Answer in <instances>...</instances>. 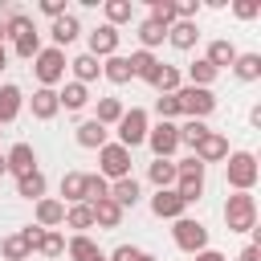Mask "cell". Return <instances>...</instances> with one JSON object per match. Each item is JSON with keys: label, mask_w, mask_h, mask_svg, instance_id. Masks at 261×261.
<instances>
[{"label": "cell", "mask_w": 261, "mask_h": 261, "mask_svg": "<svg viewBox=\"0 0 261 261\" xmlns=\"http://www.w3.org/2000/svg\"><path fill=\"white\" fill-rule=\"evenodd\" d=\"M257 175H261V167H257L253 151H228V159H224V184L232 192H253Z\"/></svg>", "instance_id": "3"}, {"label": "cell", "mask_w": 261, "mask_h": 261, "mask_svg": "<svg viewBox=\"0 0 261 261\" xmlns=\"http://www.w3.org/2000/svg\"><path fill=\"white\" fill-rule=\"evenodd\" d=\"M90 208H94V228H118V224H122V216H126L110 196H106V200H98V204H90Z\"/></svg>", "instance_id": "30"}, {"label": "cell", "mask_w": 261, "mask_h": 261, "mask_svg": "<svg viewBox=\"0 0 261 261\" xmlns=\"http://www.w3.org/2000/svg\"><path fill=\"white\" fill-rule=\"evenodd\" d=\"M220 212H224L228 232H253L257 228V200H253V192H232Z\"/></svg>", "instance_id": "5"}, {"label": "cell", "mask_w": 261, "mask_h": 261, "mask_svg": "<svg viewBox=\"0 0 261 261\" xmlns=\"http://www.w3.org/2000/svg\"><path fill=\"white\" fill-rule=\"evenodd\" d=\"M102 261H106V257H102Z\"/></svg>", "instance_id": "57"}, {"label": "cell", "mask_w": 261, "mask_h": 261, "mask_svg": "<svg viewBox=\"0 0 261 261\" xmlns=\"http://www.w3.org/2000/svg\"><path fill=\"white\" fill-rule=\"evenodd\" d=\"M135 37H139V49L155 53V45H163V41H167V29H163V24H155V20H139Z\"/></svg>", "instance_id": "34"}, {"label": "cell", "mask_w": 261, "mask_h": 261, "mask_svg": "<svg viewBox=\"0 0 261 261\" xmlns=\"http://www.w3.org/2000/svg\"><path fill=\"white\" fill-rule=\"evenodd\" d=\"M147 179L155 184V192L175 188V159H151L147 163Z\"/></svg>", "instance_id": "28"}, {"label": "cell", "mask_w": 261, "mask_h": 261, "mask_svg": "<svg viewBox=\"0 0 261 261\" xmlns=\"http://www.w3.org/2000/svg\"><path fill=\"white\" fill-rule=\"evenodd\" d=\"M175 130H179V147H192V151H196V143H200L212 126L200 122V118H184V122H175Z\"/></svg>", "instance_id": "38"}, {"label": "cell", "mask_w": 261, "mask_h": 261, "mask_svg": "<svg viewBox=\"0 0 261 261\" xmlns=\"http://www.w3.org/2000/svg\"><path fill=\"white\" fill-rule=\"evenodd\" d=\"M204 188H208V167H204L196 155L179 159V163H175V196H179L184 204H200V200H204Z\"/></svg>", "instance_id": "2"}, {"label": "cell", "mask_w": 261, "mask_h": 261, "mask_svg": "<svg viewBox=\"0 0 261 261\" xmlns=\"http://www.w3.org/2000/svg\"><path fill=\"white\" fill-rule=\"evenodd\" d=\"M37 253L41 257H65V237H61V228H45V237H41V245H37Z\"/></svg>", "instance_id": "41"}, {"label": "cell", "mask_w": 261, "mask_h": 261, "mask_svg": "<svg viewBox=\"0 0 261 261\" xmlns=\"http://www.w3.org/2000/svg\"><path fill=\"white\" fill-rule=\"evenodd\" d=\"M57 106L69 110V114H82V110L90 106V86H82V82H61V90H57Z\"/></svg>", "instance_id": "18"}, {"label": "cell", "mask_w": 261, "mask_h": 261, "mask_svg": "<svg viewBox=\"0 0 261 261\" xmlns=\"http://www.w3.org/2000/svg\"><path fill=\"white\" fill-rule=\"evenodd\" d=\"M0 41H4V20H0Z\"/></svg>", "instance_id": "55"}, {"label": "cell", "mask_w": 261, "mask_h": 261, "mask_svg": "<svg viewBox=\"0 0 261 261\" xmlns=\"http://www.w3.org/2000/svg\"><path fill=\"white\" fill-rule=\"evenodd\" d=\"M228 8H232L237 20H257V16H261V4H257V0H232Z\"/></svg>", "instance_id": "45"}, {"label": "cell", "mask_w": 261, "mask_h": 261, "mask_svg": "<svg viewBox=\"0 0 261 261\" xmlns=\"http://www.w3.org/2000/svg\"><path fill=\"white\" fill-rule=\"evenodd\" d=\"M122 110H126L122 98H98V102H94V122H102V126L110 130V126H118Z\"/></svg>", "instance_id": "31"}, {"label": "cell", "mask_w": 261, "mask_h": 261, "mask_svg": "<svg viewBox=\"0 0 261 261\" xmlns=\"http://www.w3.org/2000/svg\"><path fill=\"white\" fill-rule=\"evenodd\" d=\"M237 261H261V245H245V249L237 253Z\"/></svg>", "instance_id": "49"}, {"label": "cell", "mask_w": 261, "mask_h": 261, "mask_svg": "<svg viewBox=\"0 0 261 261\" xmlns=\"http://www.w3.org/2000/svg\"><path fill=\"white\" fill-rule=\"evenodd\" d=\"M196 41H200V24H196V20H175V24L167 29V45L179 49V53H192Z\"/></svg>", "instance_id": "20"}, {"label": "cell", "mask_w": 261, "mask_h": 261, "mask_svg": "<svg viewBox=\"0 0 261 261\" xmlns=\"http://www.w3.org/2000/svg\"><path fill=\"white\" fill-rule=\"evenodd\" d=\"M155 114H159V122H175V118H179L175 94H159V98H155Z\"/></svg>", "instance_id": "44"}, {"label": "cell", "mask_w": 261, "mask_h": 261, "mask_svg": "<svg viewBox=\"0 0 261 261\" xmlns=\"http://www.w3.org/2000/svg\"><path fill=\"white\" fill-rule=\"evenodd\" d=\"M98 175L110 179V184H114V179H126V175H130V151L110 139V143L98 151Z\"/></svg>", "instance_id": "9"}, {"label": "cell", "mask_w": 261, "mask_h": 261, "mask_svg": "<svg viewBox=\"0 0 261 261\" xmlns=\"http://www.w3.org/2000/svg\"><path fill=\"white\" fill-rule=\"evenodd\" d=\"M41 12H45L49 20H57V16H65L69 8H65V0H41Z\"/></svg>", "instance_id": "48"}, {"label": "cell", "mask_w": 261, "mask_h": 261, "mask_svg": "<svg viewBox=\"0 0 261 261\" xmlns=\"http://www.w3.org/2000/svg\"><path fill=\"white\" fill-rule=\"evenodd\" d=\"M8 65V49H4V41H0V69Z\"/></svg>", "instance_id": "52"}, {"label": "cell", "mask_w": 261, "mask_h": 261, "mask_svg": "<svg viewBox=\"0 0 261 261\" xmlns=\"http://www.w3.org/2000/svg\"><path fill=\"white\" fill-rule=\"evenodd\" d=\"M216 77H220V73H216L204 57H196V61L188 65V86H204V90H212V82H216Z\"/></svg>", "instance_id": "40"}, {"label": "cell", "mask_w": 261, "mask_h": 261, "mask_svg": "<svg viewBox=\"0 0 261 261\" xmlns=\"http://www.w3.org/2000/svg\"><path fill=\"white\" fill-rule=\"evenodd\" d=\"M4 171H8L12 179H20V175L37 171V151H33V143H12V147H8V155H4Z\"/></svg>", "instance_id": "12"}, {"label": "cell", "mask_w": 261, "mask_h": 261, "mask_svg": "<svg viewBox=\"0 0 261 261\" xmlns=\"http://www.w3.org/2000/svg\"><path fill=\"white\" fill-rule=\"evenodd\" d=\"M49 37H53V49H69V45L82 37V20H77L73 12H65V16H57V20L49 24Z\"/></svg>", "instance_id": "17"}, {"label": "cell", "mask_w": 261, "mask_h": 261, "mask_svg": "<svg viewBox=\"0 0 261 261\" xmlns=\"http://www.w3.org/2000/svg\"><path fill=\"white\" fill-rule=\"evenodd\" d=\"M61 220H65V204H61L57 196H41V200L33 204V224H41V228H61Z\"/></svg>", "instance_id": "16"}, {"label": "cell", "mask_w": 261, "mask_h": 261, "mask_svg": "<svg viewBox=\"0 0 261 261\" xmlns=\"http://www.w3.org/2000/svg\"><path fill=\"white\" fill-rule=\"evenodd\" d=\"M0 257H4V261H29L33 249L20 241V232H8V237H0Z\"/></svg>", "instance_id": "39"}, {"label": "cell", "mask_w": 261, "mask_h": 261, "mask_svg": "<svg viewBox=\"0 0 261 261\" xmlns=\"http://www.w3.org/2000/svg\"><path fill=\"white\" fill-rule=\"evenodd\" d=\"M147 147H151L155 159H171V155L179 151V130H175V122H155V126L147 130Z\"/></svg>", "instance_id": "11"}, {"label": "cell", "mask_w": 261, "mask_h": 261, "mask_svg": "<svg viewBox=\"0 0 261 261\" xmlns=\"http://www.w3.org/2000/svg\"><path fill=\"white\" fill-rule=\"evenodd\" d=\"M16 232H20V241H24V245H29L33 253H37V245H41V237H45V228H41V224H24V228H16Z\"/></svg>", "instance_id": "47"}, {"label": "cell", "mask_w": 261, "mask_h": 261, "mask_svg": "<svg viewBox=\"0 0 261 261\" xmlns=\"http://www.w3.org/2000/svg\"><path fill=\"white\" fill-rule=\"evenodd\" d=\"M192 261H228V257H224V253H216V249H200Z\"/></svg>", "instance_id": "50"}, {"label": "cell", "mask_w": 261, "mask_h": 261, "mask_svg": "<svg viewBox=\"0 0 261 261\" xmlns=\"http://www.w3.org/2000/svg\"><path fill=\"white\" fill-rule=\"evenodd\" d=\"M147 130H151L147 110H143V106H130V110H122V118H118V126H114V135H118L114 143L126 147V151H135V147L147 143Z\"/></svg>", "instance_id": "6"}, {"label": "cell", "mask_w": 261, "mask_h": 261, "mask_svg": "<svg viewBox=\"0 0 261 261\" xmlns=\"http://www.w3.org/2000/svg\"><path fill=\"white\" fill-rule=\"evenodd\" d=\"M192 155H196L204 167H208V163H224V159H228V135H220V130H208V135L196 143V151H192Z\"/></svg>", "instance_id": "13"}, {"label": "cell", "mask_w": 261, "mask_h": 261, "mask_svg": "<svg viewBox=\"0 0 261 261\" xmlns=\"http://www.w3.org/2000/svg\"><path fill=\"white\" fill-rule=\"evenodd\" d=\"M61 224L73 228V237H77V232L94 228V208H90V204H65V220H61Z\"/></svg>", "instance_id": "32"}, {"label": "cell", "mask_w": 261, "mask_h": 261, "mask_svg": "<svg viewBox=\"0 0 261 261\" xmlns=\"http://www.w3.org/2000/svg\"><path fill=\"white\" fill-rule=\"evenodd\" d=\"M102 24H110V29H118V24H130V16H135V4L130 0H106L102 4Z\"/></svg>", "instance_id": "33"}, {"label": "cell", "mask_w": 261, "mask_h": 261, "mask_svg": "<svg viewBox=\"0 0 261 261\" xmlns=\"http://www.w3.org/2000/svg\"><path fill=\"white\" fill-rule=\"evenodd\" d=\"M249 126H253V130H261V102H257V106H249Z\"/></svg>", "instance_id": "51"}, {"label": "cell", "mask_w": 261, "mask_h": 261, "mask_svg": "<svg viewBox=\"0 0 261 261\" xmlns=\"http://www.w3.org/2000/svg\"><path fill=\"white\" fill-rule=\"evenodd\" d=\"M139 261H159V257H155V253H143V257H139Z\"/></svg>", "instance_id": "53"}, {"label": "cell", "mask_w": 261, "mask_h": 261, "mask_svg": "<svg viewBox=\"0 0 261 261\" xmlns=\"http://www.w3.org/2000/svg\"><path fill=\"white\" fill-rule=\"evenodd\" d=\"M126 65H130V77H139V82L151 86V77H155V69H159V57L147 53V49H135V53L126 57Z\"/></svg>", "instance_id": "26"}, {"label": "cell", "mask_w": 261, "mask_h": 261, "mask_svg": "<svg viewBox=\"0 0 261 261\" xmlns=\"http://www.w3.org/2000/svg\"><path fill=\"white\" fill-rule=\"evenodd\" d=\"M65 69H69V57L65 49H53V45H41V53L33 57V73L45 90H57L65 82Z\"/></svg>", "instance_id": "4"}, {"label": "cell", "mask_w": 261, "mask_h": 261, "mask_svg": "<svg viewBox=\"0 0 261 261\" xmlns=\"http://www.w3.org/2000/svg\"><path fill=\"white\" fill-rule=\"evenodd\" d=\"M147 20L171 29V24H175V0H151V16H147Z\"/></svg>", "instance_id": "43"}, {"label": "cell", "mask_w": 261, "mask_h": 261, "mask_svg": "<svg viewBox=\"0 0 261 261\" xmlns=\"http://www.w3.org/2000/svg\"><path fill=\"white\" fill-rule=\"evenodd\" d=\"M232 73L237 82H261V53H237Z\"/></svg>", "instance_id": "35"}, {"label": "cell", "mask_w": 261, "mask_h": 261, "mask_svg": "<svg viewBox=\"0 0 261 261\" xmlns=\"http://www.w3.org/2000/svg\"><path fill=\"white\" fill-rule=\"evenodd\" d=\"M61 204H86V171L61 175Z\"/></svg>", "instance_id": "29"}, {"label": "cell", "mask_w": 261, "mask_h": 261, "mask_svg": "<svg viewBox=\"0 0 261 261\" xmlns=\"http://www.w3.org/2000/svg\"><path fill=\"white\" fill-rule=\"evenodd\" d=\"M29 110H33V118L37 122H49V118H57V90H45V86H37L33 90V98H29Z\"/></svg>", "instance_id": "22"}, {"label": "cell", "mask_w": 261, "mask_h": 261, "mask_svg": "<svg viewBox=\"0 0 261 261\" xmlns=\"http://www.w3.org/2000/svg\"><path fill=\"white\" fill-rule=\"evenodd\" d=\"M0 175H8V171H4V155H0Z\"/></svg>", "instance_id": "54"}, {"label": "cell", "mask_w": 261, "mask_h": 261, "mask_svg": "<svg viewBox=\"0 0 261 261\" xmlns=\"http://www.w3.org/2000/svg\"><path fill=\"white\" fill-rule=\"evenodd\" d=\"M4 37L12 41V53H16V57H24V61H33V57L41 53V33H37L33 16H24L20 8H8V20H4Z\"/></svg>", "instance_id": "1"}, {"label": "cell", "mask_w": 261, "mask_h": 261, "mask_svg": "<svg viewBox=\"0 0 261 261\" xmlns=\"http://www.w3.org/2000/svg\"><path fill=\"white\" fill-rule=\"evenodd\" d=\"M151 86H155L159 94H175V90L184 86V69H179V65H167V61H159V69H155Z\"/></svg>", "instance_id": "27"}, {"label": "cell", "mask_w": 261, "mask_h": 261, "mask_svg": "<svg viewBox=\"0 0 261 261\" xmlns=\"http://www.w3.org/2000/svg\"><path fill=\"white\" fill-rule=\"evenodd\" d=\"M110 196V179H102L98 171H86V204H98Z\"/></svg>", "instance_id": "42"}, {"label": "cell", "mask_w": 261, "mask_h": 261, "mask_svg": "<svg viewBox=\"0 0 261 261\" xmlns=\"http://www.w3.org/2000/svg\"><path fill=\"white\" fill-rule=\"evenodd\" d=\"M102 77H106L110 86H126V82H135V77H130V65H126L122 53H114V57L102 61Z\"/></svg>", "instance_id": "36"}, {"label": "cell", "mask_w": 261, "mask_h": 261, "mask_svg": "<svg viewBox=\"0 0 261 261\" xmlns=\"http://www.w3.org/2000/svg\"><path fill=\"white\" fill-rule=\"evenodd\" d=\"M0 135H4V130H0Z\"/></svg>", "instance_id": "56"}, {"label": "cell", "mask_w": 261, "mask_h": 261, "mask_svg": "<svg viewBox=\"0 0 261 261\" xmlns=\"http://www.w3.org/2000/svg\"><path fill=\"white\" fill-rule=\"evenodd\" d=\"M16 196H20V200H33V204H37V200L45 196V171L37 167V171L20 175V179H16Z\"/></svg>", "instance_id": "37"}, {"label": "cell", "mask_w": 261, "mask_h": 261, "mask_svg": "<svg viewBox=\"0 0 261 261\" xmlns=\"http://www.w3.org/2000/svg\"><path fill=\"white\" fill-rule=\"evenodd\" d=\"M73 139H77V147H86V151H102V147L110 143V130H106L102 122H94V118H82L77 130H73Z\"/></svg>", "instance_id": "19"}, {"label": "cell", "mask_w": 261, "mask_h": 261, "mask_svg": "<svg viewBox=\"0 0 261 261\" xmlns=\"http://www.w3.org/2000/svg\"><path fill=\"white\" fill-rule=\"evenodd\" d=\"M175 102H179V114L184 118H200V122L216 110V94L204 90V86H188V82L175 90Z\"/></svg>", "instance_id": "7"}, {"label": "cell", "mask_w": 261, "mask_h": 261, "mask_svg": "<svg viewBox=\"0 0 261 261\" xmlns=\"http://www.w3.org/2000/svg\"><path fill=\"white\" fill-rule=\"evenodd\" d=\"M118 45H122V33H118V29H110V24H98V29H90V33H86V53H90V57H98V61L114 57V53H118Z\"/></svg>", "instance_id": "10"}, {"label": "cell", "mask_w": 261, "mask_h": 261, "mask_svg": "<svg viewBox=\"0 0 261 261\" xmlns=\"http://www.w3.org/2000/svg\"><path fill=\"white\" fill-rule=\"evenodd\" d=\"M139 257H143V249H135V245H114L106 253V261H139Z\"/></svg>", "instance_id": "46"}, {"label": "cell", "mask_w": 261, "mask_h": 261, "mask_svg": "<svg viewBox=\"0 0 261 261\" xmlns=\"http://www.w3.org/2000/svg\"><path fill=\"white\" fill-rule=\"evenodd\" d=\"M147 204H151V216H159V220H179V216H188V204L175 196V188H163V192H155Z\"/></svg>", "instance_id": "14"}, {"label": "cell", "mask_w": 261, "mask_h": 261, "mask_svg": "<svg viewBox=\"0 0 261 261\" xmlns=\"http://www.w3.org/2000/svg\"><path fill=\"white\" fill-rule=\"evenodd\" d=\"M237 53H241V49H237L228 37H216V41H208V49H204V61H208L216 73H224V69H232Z\"/></svg>", "instance_id": "15"}, {"label": "cell", "mask_w": 261, "mask_h": 261, "mask_svg": "<svg viewBox=\"0 0 261 261\" xmlns=\"http://www.w3.org/2000/svg\"><path fill=\"white\" fill-rule=\"evenodd\" d=\"M69 73H73V82L90 86V82H98V77H102V61H98V57H90V53H77V57H69Z\"/></svg>", "instance_id": "25"}, {"label": "cell", "mask_w": 261, "mask_h": 261, "mask_svg": "<svg viewBox=\"0 0 261 261\" xmlns=\"http://www.w3.org/2000/svg\"><path fill=\"white\" fill-rule=\"evenodd\" d=\"M65 253H69V261H102V257H106L90 232H77V237H69V241H65Z\"/></svg>", "instance_id": "23"}, {"label": "cell", "mask_w": 261, "mask_h": 261, "mask_svg": "<svg viewBox=\"0 0 261 261\" xmlns=\"http://www.w3.org/2000/svg\"><path fill=\"white\" fill-rule=\"evenodd\" d=\"M20 110H24V94H20V86L4 82V86H0V126L16 122V118H20Z\"/></svg>", "instance_id": "21"}, {"label": "cell", "mask_w": 261, "mask_h": 261, "mask_svg": "<svg viewBox=\"0 0 261 261\" xmlns=\"http://www.w3.org/2000/svg\"><path fill=\"white\" fill-rule=\"evenodd\" d=\"M175 228H171V241H175V249H184V253H200V249H208V224L204 220H196V216H179V220H171Z\"/></svg>", "instance_id": "8"}, {"label": "cell", "mask_w": 261, "mask_h": 261, "mask_svg": "<svg viewBox=\"0 0 261 261\" xmlns=\"http://www.w3.org/2000/svg\"><path fill=\"white\" fill-rule=\"evenodd\" d=\"M110 200H114L122 212H126V208H135V204L143 200V188H139V179H135V175H126V179H114V184H110Z\"/></svg>", "instance_id": "24"}]
</instances>
